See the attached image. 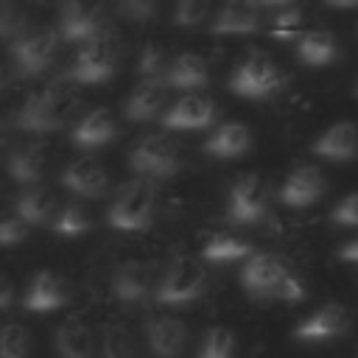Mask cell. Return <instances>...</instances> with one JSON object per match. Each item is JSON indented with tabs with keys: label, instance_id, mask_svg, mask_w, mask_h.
Here are the masks:
<instances>
[{
	"label": "cell",
	"instance_id": "6",
	"mask_svg": "<svg viewBox=\"0 0 358 358\" xmlns=\"http://www.w3.org/2000/svg\"><path fill=\"white\" fill-rule=\"evenodd\" d=\"M59 39L62 36L56 28L39 25V28H28L14 42H8V56L17 67V73L20 76H39L45 67H50Z\"/></svg>",
	"mask_w": 358,
	"mask_h": 358
},
{
	"label": "cell",
	"instance_id": "17",
	"mask_svg": "<svg viewBox=\"0 0 358 358\" xmlns=\"http://www.w3.org/2000/svg\"><path fill=\"white\" fill-rule=\"evenodd\" d=\"M260 3L257 0H224L218 8L210 31L218 36H232V34H252L260 28Z\"/></svg>",
	"mask_w": 358,
	"mask_h": 358
},
{
	"label": "cell",
	"instance_id": "33",
	"mask_svg": "<svg viewBox=\"0 0 358 358\" xmlns=\"http://www.w3.org/2000/svg\"><path fill=\"white\" fill-rule=\"evenodd\" d=\"M199 358H235V336L229 327H210L199 347Z\"/></svg>",
	"mask_w": 358,
	"mask_h": 358
},
{
	"label": "cell",
	"instance_id": "14",
	"mask_svg": "<svg viewBox=\"0 0 358 358\" xmlns=\"http://www.w3.org/2000/svg\"><path fill=\"white\" fill-rule=\"evenodd\" d=\"M324 190H327L324 173L316 165H299L285 176L280 201L285 207H310L324 196Z\"/></svg>",
	"mask_w": 358,
	"mask_h": 358
},
{
	"label": "cell",
	"instance_id": "4",
	"mask_svg": "<svg viewBox=\"0 0 358 358\" xmlns=\"http://www.w3.org/2000/svg\"><path fill=\"white\" fill-rule=\"evenodd\" d=\"M129 165L143 179H151V182L154 179H171L182 171V154H179V145L171 137L148 134L131 148Z\"/></svg>",
	"mask_w": 358,
	"mask_h": 358
},
{
	"label": "cell",
	"instance_id": "8",
	"mask_svg": "<svg viewBox=\"0 0 358 358\" xmlns=\"http://www.w3.org/2000/svg\"><path fill=\"white\" fill-rule=\"evenodd\" d=\"M56 25L64 42H90L103 31V0H64Z\"/></svg>",
	"mask_w": 358,
	"mask_h": 358
},
{
	"label": "cell",
	"instance_id": "13",
	"mask_svg": "<svg viewBox=\"0 0 358 358\" xmlns=\"http://www.w3.org/2000/svg\"><path fill=\"white\" fill-rule=\"evenodd\" d=\"M62 185L76 193V196H84V199H101L109 187V173L106 168L92 159V157H78L73 162L64 165L62 171Z\"/></svg>",
	"mask_w": 358,
	"mask_h": 358
},
{
	"label": "cell",
	"instance_id": "12",
	"mask_svg": "<svg viewBox=\"0 0 358 358\" xmlns=\"http://www.w3.org/2000/svg\"><path fill=\"white\" fill-rule=\"evenodd\" d=\"M215 120V103L210 98H204L201 92H187L182 95L165 115H162V126L173 129V131H196V129H207Z\"/></svg>",
	"mask_w": 358,
	"mask_h": 358
},
{
	"label": "cell",
	"instance_id": "1",
	"mask_svg": "<svg viewBox=\"0 0 358 358\" xmlns=\"http://www.w3.org/2000/svg\"><path fill=\"white\" fill-rule=\"evenodd\" d=\"M70 106L67 92L59 84H48L22 101V106L14 112V126L28 134H50L64 126Z\"/></svg>",
	"mask_w": 358,
	"mask_h": 358
},
{
	"label": "cell",
	"instance_id": "46",
	"mask_svg": "<svg viewBox=\"0 0 358 358\" xmlns=\"http://www.w3.org/2000/svg\"><path fill=\"white\" fill-rule=\"evenodd\" d=\"M6 84V73H3V67H0V87Z\"/></svg>",
	"mask_w": 358,
	"mask_h": 358
},
{
	"label": "cell",
	"instance_id": "27",
	"mask_svg": "<svg viewBox=\"0 0 358 358\" xmlns=\"http://www.w3.org/2000/svg\"><path fill=\"white\" fill-rule=\"evenodd\" d=\"M296 59L308 67H327L338 59V42L330 31H305L296 39Z\"/></svg>",
	"mask_w": 358,
	"mask_h": 358
},
{
	"label": "cell",
	"instance_id": "29",
	"mask_svg": "<svg viewBox=\"0 0 358 358\" xmlns=\"http://www.w3.org/2000/svg\"><path fill=\"white\" fill-rule=\"evenodd\" d=\"M28 25V3L25 0H0V39L14 42L25 34Z\"/></svg>",
	"mask_w": 358,
	"mask_h": 358
},
{
	"label": "cell",
	"instance_id": "36",
	"mask_svg": "<svg viewBox=\"0 0 358 358\" xmlns=\"http://www.w3.org/2000/svg\"><path fill=\"white\" fill-rule=\"evenodd\" d=\"M28 232H31V224H28L25 218H20L17 213L3 215V218H0V249L22 243V241L28 238Z\"/></svg>",
	"mask_w": 358,
	"mask_h": 358
},
{
	"label": "cell",
	"instance_id": "47",
	"mask_svg": "<svg viewBox=\"0 0 358 358\" xmlns=\"http://www.w3.org/2000/svg\"><path fill=\"white\" fill-rule=\"evenodd\" d=\"M355 95H358V87H355Z\"/></svg>",
	"mask_w": 358,
	"mask_h": 358
},
{
	"label": "cell",
	"instance_id": "24",
	"mask_svg": "<svg viewBox=\"0 0 358 358\" xmlns=\"http://www.w3.org/2000/svg\"><path fill=\"white\" fill-rule=\"evenodd\" d=\"M252 148V131L243 123H221L204 143V154L215 159H238Z\"/></svg>",
	"mask_w": 358,
	"mask_h": 358
},
{
	"label": "cell",
	"instance_id": "37",
	"mask_svg": "<svg viewBox=\"0 0 358 358\" xmlns=\"http://www.w3.org/2000/svg\"><path fill=\"white\" fill-rule=\"evenodd\" d=\"M299 22H302V11L299 6H288V8H280L271 20V36L277 39H291L296 31H299Z\"/></svg>",
	"mask_w": 358,
	"mask_h": 358
},
{
	"label": "cell",
	"instance_id": "15",
	"mask_svg": "<svg viewBox=\"0 0 358 358\" xmlns=\"http://www.w3.org/2000/svg\"><path fill=\"white\" fill-rule=\"evenodd\" d=\"M347 327H350V310L338 302H330L316 308L308 319H302L294 336L299 341H330V338H338Z\"/></svg>",
	"mask_w": 358,
	"mask_h": 358
},
{
	"label": "cell",
	"instance_id": "31",
	"mask_svg": "<svg viewBox=\"0 0 358 358\" xmlns=\"http://www.w3.org/2000/svg\"><path fill=\"white\" fill-rule=\"evenodd\" d=\"M28 352H31L28 330L17 322L0 324V358H28Z\"/></svg>",
	"mask_w": 358,
	"mask_h": 358
},
{
	"label": "cell",
	"instance_id": "30",
	"mask_svg": "<svg viewBox=\"0 0 358 358\" xmlns=\"http://www.w3.org/2000/svg\"><path fill=\"white\" fill-rule=\"evenodd\" d=\"M50 227H53L56 235L76 238V235H84V232L90 229V215H87V210H84L81 204L67 201V204L59 207V213H56V218L50 221Z\"/></svg>",
	"mask_w": 358,
	"mask_h": 358
},
{
	"label": "cell",
	"instance_id": "26",
	"mask_svg": "<svg viewBox=\"0 0 358 358\" xmlns=\"http://www.w3.org/2000/svg\"><path fill=\"white\" fill-rule=\"evenodd\" d=\"M53 347L59 358H95V333L84 322H64L53 333Z\"/></svg>",
	"mask_w": 358,
	"mask_h": 358
},
{
	"label": "cell",
	"instance_id": "28",
	"mask_svg": "<svg viewBox=\"0 0 358 358\" xmlns=\"http://www.w3.org/2000/svg\"><path fill=\"white\" fill-rule=\"evenodd\" d=\"M201 255L210 263H235V260L252 255V243L243 238H235V235H215L204 243Z\"/></svg>",
	"mask_w": 358,
	"mask_h": 358
},
{
	"label": "cell",
	"instance_id": "40",
	"mask_svg": "<svg viewBox=\"0 0 358 358\" xmlns=\"http://www.w3.org/2000/svg\"><path fill=\"white\" fill-rule=\"evenodd\" d=\"M305 296V285L299 282V277L296 274H285V280L280 282V288H277V294H274V299H282V302H299Z\"/></svg>",
	"mask_w": 358,
	"mask_h": 358
},
{
	"label": "cell",
	"instance_id": "25",
	"mask_svg": "<svg viewBox=\"0 0 358 358\" xmlns=\"http://www.w3.org/2000/svg\"><path fill=\"white\" fill-rule=\"evenodd\" d=\"M45 148L39 143H25L8 154L6 171L17 185H39V179L45 176Z\"/></svg>",
	"mask_w": 358,
	"mask_h": 358
},
{
	"label": "cell",
	"instance_id": "3",
	"mask_svg": "<svg viewBox=\"0 0 358 358\" xmlns=\"http://www.w3.org/2000/svg\"><path fill=\"white\" fill-rule=\"evenodd\" d=\"M115 59H117L115 36L103 28L98 36H92L78 48L70 67L64 70V78H70L73 84H103L115 73Z\"/></svg>",
	"mask_w": 358,
	"mask_h": 358
},
{
	"label": "cell",
	"instance_id": "18",
	"mask_svg": "<svg viewBox=\"0 0 358 358\" xmlns=\"http://www.w3.org/2000/svg\"><path fill=\"white\" fill-rule=\"evenodd\" d=\"M313 154L330 162H350L358 157V126L350 120L333 123L330 129H324L316 143H313Z\"/></svg>",
	"mask_w": 358,
	"mask_h": 358
},
{
	"label": "cell",
	"instance_id": "38",
	"mask_svg": "<svg viewBox=\"0 0 358 358\" xmlns=\"http://www.w3.org/2000/svg\"><path fill=\"white\" fill-rule=\"evenodd\" d=\"M330 218H333V224H338V227H358V193L344 196V199L333 207Z\"/></svg>",
	"mask_w": 358,
	"mask_h": 358
},
{
	"label": "cell",
	"instance_id": "35",
	"mask_svg": "<svg viewBox=\"0 0 358 358\" xmlns=\"http://www.w3.org/2000/svg\"><path fill=\"white\" fill-rule=\"evenodd\" d=\"M210 14V0H176L173 6V22L179 28H196Z\"/></svg>",
	"mask_w": 358,
	"mask_h": 358
},
{
	"label": "cell",
	"instance_id": "34",
	"mask_svg": "<svg viewBox=\"0 0 358 358\" xmlns=\"http://www.w3.org/2000/svg\"><path fill=\"white\" fill-rule=\"evenodd\" d=\"M168 64H171V59H168L165 48L157 45V42H148L140 50V56H137V73H140V78H165Z\"/></svg>",
	"mask_w": 358,
	"mask_h": 358
},
{
	"label": "cell",
	"instance_id": "16",
	"mask_svg": "<svg viewBox=\"0 0 358 358\" xmlns=\"http://www.w3.org/2000/svg\"><path fill=\"white\" fill-rule=\"evenodd\" d=\"M145 338L154 355L179 358L187 347V327L176 316H151L145 322Z\"/></svg>",
	"mask_w": 358,
	"mask_h": 358
},
{
	"label": "cell",
	"instance_id": "48",
	"mask_svg": "<svg viewBox=\"0 0 358 358\" xmlns=\"http://www.w3.org/2000/svg\"><path fill=\"white\" fill-rule=\"evenodd\" d=\"M157 358H162V355H157Z\"/></svg>",
	"mask_w": 358,
	"mask_h": 358
},
{
	"label": "cell",
	"instance_id": "21",
	"mask_svg": "<svg viewBox=\"0 0 358 358\" xmlns=\"http://www.w3.org/2000/svg\"><path fill=\"white\" fill-rule=\"evenodd\" d=\"M165 87L182 90V92H196L210 84V70L207 62L199 53H179L171 59L168 73H165Z\"/></svg>",
	"mask_w": 358,
	"mask_h": 358
},
{
	"label": "cell",
	"instance_id": "9",
	"mask_svg": "<svg viewBox=\"0 0 358 358\" xmlns=\"http://www.w3.org/2000/svg\"><path fill=\"white\" fill-rule=\"evenodd\" d=\"M266 207H268V190H266L263 176H257V173H243V176H238V182H235L232 190H229V210H227V218H229L232 224L249 227V224H257V221L266 215Z\"/></svg>",
	"mask_w": 358,
	"mask_h": 358
},
{
	"label": "cell",
	"instance_id": "7",
	"mask_svg": "<svg viewBox=\"0 0 358 358\" xmlns=\"http://www.w3.org/2000/svg\"><path fill=\"white\" fill-rule=\"evenodd\" d=\"M204 285H207V271L196 260H176L162 274L154 296L159 305H187L201 296Z\"/></svg>",
	"mask_w": 358,
	"mask_h": 358
},
{
	"label": "cell",
	"instance_id": "39",
	"mask_svg": "<svg viewBox=\"0 0 358 358\" xmlns=\"http://www.w3.org/2000/svg\"><path fill=\"white\" fill-rule=\"evenodd\" d=\"M157 3H159V0H117V8H120L123 17L143 22V20H151V17H154Z\"/></svg>",
	"mask_w": 358,
	"mask_h": 358
},
{
	"label": "cell",
	"instance_id": "43",
	"mask_svg": "<svg viewBox=\"0 0 358 358\" xmlns=\"http://www.w3.org/2000/svg\"><path fill=\"white\" fill-rule=\"evenodd\" d=\"M260 8H271V11H280V8H288V6H296V0H257Z\"/></svg>",
	"mask_w": 358,
	"mask_h": 358
},
{
	"label": "cell",
	"instance_id": "2",
	"mask_svg": "<svg viewBox=\"0 0 358 358\" xmlns=\"http://www.w3.org/2000/svg\"><path fill=\"white\" fill-rule=\"evenodd\" d=\"M154 207H157V190H154L151 179L140 176V179L126 182L115 193V199L109 201V210H106V221L115 229L137 232V229H145L151 224Z\"/></svg>",
	"mask_w": 358,
	"mask_h": 358
},
{
	"label": "cell",
	"instance_id": "10",
	"mask_svg": "<svg viewBox=\"0 0 358 358\" xmlns=\"http://www.w3.org/2000/svg\"><path fill=\"white\" fill-rule=\"evenodd\" d=\"M288 271L291 268H285V263L277 255H266V252L252 255L246 260V266L241 268V285L252 296H260V299L271 296L274 299V294H277V288H280V282L285 280Z\"/></svg>",
	"mask_w": 358,
	"mask_h": 358
},
{
	"label": "cell",
	"instance_id": "32",
	"mask_svg": "<svg viewBox=\"0 0 358 358\" xmlns=\"http://www.w3.org/2000/svg\"><path fill=\"white\" fill-rule=\"evenodd\" d=\"M101 358H134V338H131L129 327H123V324H109V327L103 330Z\"/></svg>",
	"mask_w": 358,
	"mask_h": 358
},
{
	"label": "cell",
	"instance_id": "44",
	"mask_svg": "<svg viewBox=\"0 0 358 358\" xmlns=\"http://www.w3.org/2000/svg\"><path fill=\"white\" fill-rule=\"evenodd\" d=\"M324 3L333 8H355L358 6V0H324Z\"/></svg>",
	"mask_w": 358,
	"mask_h": 358
},
{
	"label": "cell",
	"instance_id": "41",
	"mask_svg": "<svg viewBox=\"0 0 358 358\" xmlns=\"http://www.w3.org/2000/svg\"><path fill=\"white\" fill-rule=\"evenodd\" d=\"M11 299H14V282H11L6 274H0V310L8 308Z\"/></svg>",
	"mask_w": 358,
	"mask_h": 358
},
{
	"label": "cell",
	"instance_id": "19",
	"mask_svg": "<svg viewBox=\"0 0 358 358\" xmlns=\"http://www.w3.org/2000/svg\"><path fill=\"white\" fill-rule=\"evenodd\" d=\"M165 98H168V87L162 78H143L126 98V106H123V115L131 120V123H145V120H154L162 106H165Z\"/></svg>",
	"mask_w": 358,
	"mask_h": 358
},
{
	"label": "cell",
	"instance_id": "23",
	"mask_svg": "<svg viewBox=\"0 0 358 358\" xmlns=\"http://www.w3.org/2000/svg\"><path fill=\"white\" fill-rule=\"evenodd\" d=\"M62 201L59 196L50 190V187H42V185H31L28 190H22L14 201V213L20 218H25L31 227L36 224H50L59 213Z\"/></svg>",
	"mask_w": 358,
	"mask_h": 358
},
{
	"label": "cell",
	"instance_id": "20",
	"mask_svg": "<svg viewBox=\"0 0 358 358\" xmlns=\"http://www.w3.org/2000/svg\"><path fill=\"white\" fill-rule=\"evenodd\" d=\"M117 134V123L112 117L109 109H90L76 126H73V145L76 148H84V151H92V148H101L106 143H112Z\"/></svg>",
	"mask_w": 358,
	"mask_h": 358
},
{
	"label": "cell",
	"instance_id": "5",
	"mask_svg": "<svg viewBox=\"0 0 358 358\" xmlns=\"http://www.w3.org/2000/svg\"><path fill=\"white\" fill-rule=\"evenodd\" d=\"M282 87V70L266 53H249L229 76V90L241 98H268Z\"/></svg>",
	"mask_w": 358,
	"mask_h": 358
},
{
	"label": "cell",
	"instance_id": "22",
	"mask_svg": "<svg viewBox=\"0 0 358 358\" xmlns=\"http://www.w3.org/2000/svg\"><path fill=\"white\" fill-rule=\"evenodd\" d=\"M112 291L117 296V302L123 305H140L148 291H151V277H148V266L140 260H126L115 268L112 274Z\"/></svg>",
	"mask_w": 358,
	"mask_h": 358
},
{
	"label": "cell",
	"instance_id": "11",
	"mask_svg": "<svg viewBox=\"0 0 358 358\" xmlns=\"http://www.w3.org/2000/svg\"><path fill=\"white\" fill-rule=\"evenodd\" d=\"M67 302H70V285H67V280L62 274L50 271V268H42L28 282L22 308L31 310V313H50V310L64 308Z\"/></svg>",
	"mask_w": 358,
	"mask_h": 358
},
{
	"label": "cell",
	"instance_id": "45",
	"mask_svg": "<svg viewBox=\"0 0 358 358\" xmlns=\"http://www.w3.org/2000/svg\"><path fill=\"white\" fill-rule=\"evenodd\" d=\"M6 140H8V129H6V123L0 120V145H3Z\"/></svg>",
	"mask_w": 358,
	"mask_h": 358
},
{
	"label": "cell",
	"instance_id": "42",
	"mask_svg": "<svg viewBox=\"0 0 358 358\" xmlns=\"http://www.w3.org/2000/svg\"><path fill=\"white\" fill-rule=\"evenodd\" d=\"M338 257H341V260H350V263H358V238L350 241V243H344V246L338 249Z\"/></svg>",
	"mask_w": 358,
	"mask_h": 358
}]
</instances>
